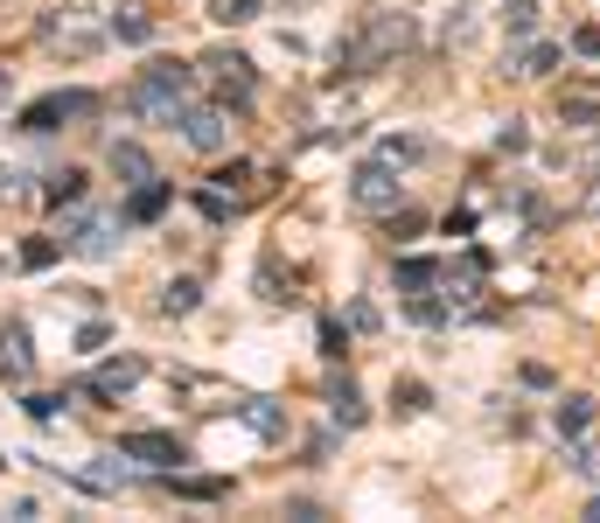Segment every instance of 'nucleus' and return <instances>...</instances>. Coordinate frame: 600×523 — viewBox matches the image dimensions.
I'll return each instance as SVG.
<instances>
[{
  "label": "nucleus",
  "instance_id": "9d476101",
  "mask_svg": "<svg viewBox=\"0 0 600 523\" xmlns=\"http://www.w3.org/2000/svg\"><path fill=\"white\" fill-rule=\"evenodd\" d=\"M140 377H147V363H140V357H112V363H99V370L84 377V398H126V391H134Z\"/></svg>",
  "mask_w": 600,
  "mask_h": 523
},
{
  "label": "nucleus",
  "instance_id": "c85d7f7f",
  "mask_svg": "<svg viewBox=\"0 0 600 523\" xmlns=\"http://www.w3.org/2000/svg\"><path fill=\"white\" fill-rule=\"evenodd\" d=\"M70 405V391H43V398H28V419H56Z\"/></svg>",
  "mask_w": 600,
  "mask_h": 523
},
{
  "label": "nucleus",
  "instance_id": "6e6552de",
  "mask_svg": "<svg viewBox=\"0 0 600 523\" xmlns=\"http://www.w3.org/2000/svg\"><path fill=\"white\" fill-rule=\"evenodd\" d=\"M203 70H210V78H217V91H223V105H245L252 98V56H238V49H210V56H203Z\"/></svg>",
  "mask_w": 600,
  "mask_h": 523
},
{
  "label": "nucleus",
  "instance_id": "f257e3e1",
  "mask_svg": "<svg viewBox=\"0 0 600 523\" xmlns=\"http://www.w3.org/2000/svg\"><path fill=\"white\" fill-rule=\"evenodd\" d=\"M126 105L147 126H182V112L196 105V70L189 63H147L134 78V91H126Z\"/></svg>",
  "mask_w": 600,
  "mask_h": 523
},
{
  "label": "nucleus",
  "instance_id": "f03ea898",
  "mask_svg": "<svg viewBox=\"0 0 600 523\" xmlns=\"http://www.w3.org/2000/svg\"><path fill=\"white\" fill-rule=\"evenodd\" d=\"M405 43H412V14H399V8H370L364 22L343 35L335 63H343V70H378V63H391Z\"/></svg>",
  "mask_w": 600,
  "mask_h": 523
},
{
  "label": "nucleus",
  "instance_id": "ddd939ff",
  "mask_svg": "<svg viewBox=\"0 0 600 523\" xmlns=\"http://www.w3.org/2000/svg\"><path fill=\"white\" fill-rule=\"evenodd\" d=\"M328 419L343 426V433H356V426L370 419V405H364V391H356L349 370H343V377H328Z\"/></svg>",
  "mask_w": 600,
  "mask_h": 523
},
{
  "label": "nucleus",
  "instance_id": "423d86ee",
  "mask_svg": "<svg viewBox=\"0 0 600 523\" xmlns=\"http://www.w3.org/2000/svg\"><path fill=\"white\" fill-rule=\"evenodd\" d=\"M91 112H99V98H91V91H49V98H35L28 112H22V133H56V126L64 119H91Z\"/></svg>",
  "mask_w": 600,
  "mask_h": 523
},
{
  "label": "nucleus",
  "instance_id": "5701e85b",
  "mask_svg": "<svg viewBox=\"0 0 600 523\" xmlns=\"http://www.w3.org/2000/svg\"><path fill=\"white\" fill-rule=\"evenodd\" d=\"M49 202H84V167H64V175H49Z\"/></svg>",
  "mask_w": 600,
  "mask_h": 523
},
{
  "label": "nucleus",
  "instance_id": "4be33fe9",
  "mask_svg": "<svg viewBox=\"0 0 600 523\" xmlns=\"http://www.w3.org/2000/svg\"><path fill=\"white\" fill-rule=\"evenodd\" d=\"M196 301H203V287H196V279H168L161 314H196Z\"/></svg>",
  "mask_w": 600,
  "mask_h": 523
},
{
  "label": "nucleus",
  "instance_id": "412c9836",
  "mask_svg": "<svg viewBox=\"0 0 600 523\" xmlns=\"http://www.w3.org/2000/svg\"><path fill=\"white\" fill-rule=\"evenodd\" d=\"M168 489L189 496V502H217V496H223V481H217V475H168Z\"/></svg>",
  "mask_w": 600,
  "mask_h": 523
},
{
  "label": "nucleus",
  "instance_id": "2eb2a0df",
  "mask_svg": "<svg viewBox=\"0 0 600 523\" xmlns=\"http://www.w3.org/2000/svg\"><path fill=\"white\" fill-rule=\"evenodd\" d=\"M112 175H119V189H140V182H154V161H147V147L134 140H112Z\"/></svg>",
  "mask_w": 600,
  "mask_h": 523
},
{
  "label": "nucleus",
  "instance_id": "0eeeda50",
  "mask_svg": "<svg viewBox=\"0 0 600 523\" xmlns=\"http://www.w3.org/2000/svg\"><path fill=\"white\" fill-rule=\"evenodd\" d=\"M182 140H189L196 154H223V147H231V105H189L182 112Z\"/></svg>",
  "mask_w": 600,
  "mask_h": 523
},
{
  "label": "nucleus",
  "instance_id": "20e7f679",
  "mask_svg": "<svg viewBox=\"0 0 600 523\" xmlns=\"http://www.w3.org/2000/svg\"><path fill=\"white\" fill-rule=\"evenodd\" d=\"M434 287H440V266H434V258H399V293H405L412 322H426V328L447 322V301H440Z\"/></svg>",
  "mask_w": 600,
  "mask_h": 523
},
{
  "label": "nucleus",
  "instance_id": "f3484780",
  "mask_svg": "<svg viewBox=\"0 0 600 523\" xmlns=\"http://www.w3.org/2000/svg\"><path fill=\"white\" fill-rule=\"evenodd\" d=\"M552 426H558V440H579L593 426V398H587V391H566V398L552 405Z\"/></svg>",
  "mask_w": 600,
  "mask_h": 523
},
{
  "label": "nucleus",
  "instance_id": "aec40b11",
  "mask_svg": "<svg viewBox=\"0 0 600 523\" xmlns=\"http://www.w3.org/2000/svg\"><path fill=\"white\" fill-rule=\"evenodd\" d=\"M168 210V182L154 175V182H140V189H134V202H126V223H154Z\"/></svg>",
  "mask_w": 600,
  "mask_h": 523
},
{
  "label": "nucleus",
  "instance_id": "39448f33",
  "mask_svg": "<svg viewBox=\"0 0 600 523\" xmlns=\"http://www.w3.org/2000/svg\"><path fill=\"white\" fill-rule=\"evenodd\" d=\"M349 202H356V210H364V217H391V210H399V167H391V161H364V167H356V175H349Z\"/></svg>",
  "mask_w": 600,
  "mask_h": 523
},
{
  "label": "nucleus",
  "instance_id": "4468645a",
  "mask_svg": "<svg viewBox=\"0 0 600 523\" xmlns=\"http://www.w3.org/2000/svg\"><path fill=\"white\" fill-rule=\"evenodd\" d=\"M28 370H35L28 328H22V322H8V328H0V377H8V384H28Z\"/></svg>",
  "mask_w": 600,
  "mask_h": 523
},
{
  "label": "nucleus",
  "instance_id": "7ed1b4c3",
  "mask_svg": "<svg viewBox=\"0 0 600 523\" xmlns=\"http://www.w3.org/2000/svg\"><path fill=\"white\" fill-rule=\"evenodd\" d=\"M119 237H126V210H78L64 223V252H78V258H112Z\"/></svg>",
  "mask_w": 600,
  "mask_h": 523
},
{
  "label": "nucleus",
  "instance_id": "a211bd4d",
  "mask_svg": "<svg viewBox=\"0 0 600 523\" xmlns=\"http://www.w3.org/2000/svg\"><path fill=\"white\" fill-rule=\"evenodd\" d=\"M558 126L593 133V126H600V98H593V91H558Z\"/></svg>",
  "mask_w": 600,
  "mask_h": 523
},
{
  "label": "nucleus",
  "instance_id": "2f4dec72",
  "mask_svg": "<svg viewBox=\"0 0 600 523\" xmlns=\"http://www.w3.org/2000/svg\"><path fill=\"white\" fill-rule=\"evenodd\" d=\"M496 147H503V154H523V147H531V133H523V126L510 119V126H503V133H496Z\"/></svg>",
  "mask_w": 600,
  "mask_h": 523
},
{
  "label": "nucleus",
  "instance_id": "dca6fc26",
  "mask_svg": "<svg viewBox=\"0 0 600 523\" xmlns=\"http://www.w3.org/2000/svg\"><path fill=\"white\" fill-rule=\"evenodd\" d=\"M238 419H245L258 440H279V433H287V405H273V398H238Z\"/></svg>",
  "mask_w": 600,
  "mask_h": 523
},
{
  "label": "nucleus",
  "instance_id": "f704fd0d",
  "mask_svg": "<svg viewBox=\"0 0 600 523\" xmlns=\"http://www.w3.org/2000/svg\"><path fill=\"white\" fill-rule=\"evenodd\" d=\"M0 189H8V182H0Z\"/></svg>",
  "mask_w": 600,
  "mask_h": 523
},
{
  "label": "nucleus",
  "instance_id": "cd10ccee",
  "mask_svg": "<svg viewBox=\"0 0 600 523\" xmlns=\"http://www.w3.org/2000/svg\"><path fill=\"white\" fill-rule=\"evenodd\" d=\"M391 405H399L405 419H412V412H426V384H412V377H405L399 391H391Z\"/></svg>",
  "mask_w": 600,
  "mask_h": 523
},
{
  "label": "nucleus",
  "instance_id": "7c9ffc66",
  "mask_svg": "<svg viewBox=\"0 0 600 523\" xmlns=\"http://www.w3.org/2000/svg\"><path fill=\"white\" fill-rule=\"evenodd\" d=\"M343 349H349V335L335 328V322H322V357H328V363H343Z\"/></svg>",
  "mask_w": 600,
  "mask_h": 523
},
{
  "label": "nucleus",
  "instance_id": "a878e982",
  "mask_svg": "<svg viewBox=\"0 0 600 523\" xmlns=\"http://www.w3.org/2000/svg\"><path fill=\"white\" fill-rule=\"evenodd\" d=\"M252 14H258V0H217V8H210V22L238 28V22H252Z\"/></svg>",
  "mask_w": 600,
  "mask_h": 523
},
{
  "label": "nucleus",
  "instance_id": "473e14b6",
  "mask_svg": "<svg viewBox=\"0 0 600 523\" xmlns=\"http://www.w3.org/2000/svg\"><path fill=\"white\" fill-rule=\"evenodd\" d=\"M573 56H600V28H593V22L573 28Z\"/></svg>",
  "mask_w": 600,
  "mask_h": 523
},
{
  "label": "nucleus",
  "instance_id": "f8f14e48",
  "mask_svg": "<svg viewBox=\"0 0 600 523\" xmlns=\"http://www.w3.org/2000/svg\"><path fill=\"white\" fill-rule=\"evenodd\" d=\"M482 279H489V266H482V252H468L461 266H440V287H447V307H468L482 293Z\"/></svg>",
  "mask_w": 600,
  "mask_h": 523
},
{
  "label": "nucleus",
  "instance_id": "1a4fd4ad",
  "mask_svg": "<svg viewBox=\"0 0 600 523\" xmlns=\"http://www.w3.org/2000/svg\"><path fill=\"white\" fill-rule=\"evenodd\" d=\"M119 461H147V468H182V440L175 433H119Z\"/></svg>",
  "mask_w": 600,
  "mask_h": 523
},
{
  "label": "nucleus",
  "instance_id": "b1692460",
  "mask_svg": "<svg viewBox=\"0 0 600 523\" xmlns=\"http://www.w3.org/2000/svg\"><path fill=\"white\" fill-rule=\"evenodd\" d=\"M538 28V0H510V43H531Z\"/></svg>",
  "mask_w": 600,
  "mask_h": 523
},
{
  "label": "nucleus",
  "instance_id": "6ab92c4d",
  "mask_svg": "<svg viewBox=\"0 0 600 523\" xmlns=\"http://www.w3.org/2000/svg\"><path fill=\"white\" fill-rule=\"evenodd\" d=\"M510 70H517V78H552V70H558V43H523L510 56Z\"/></svg>",
  "mask_w": 600,
  "mask_h": 523
},
{
  "label": "nucleus",
  "instance_id": "393cba45",
  "mask_svg": "<svg viewBox=\"0 0 600 523\" xmlns=\"http://www.w3.org/2000/svg\"><path fill=\"white\" fill-rule=\"evenodd\" d=\"M419 154H426V140H384L378 147V161H391V167H412Z\"/></svg>",
  "mask_w": 600,
  "mask_h": 523
},
{
  "label": "nucleus",
  "instance_id": "bb28decb",
  "mask_svg": "<svg viewBox=\"0 0 600 523\" xmlns=\"http://www.w3.org/2000/svg\"><path fill=\"white\" fill-rule=\"evenodd\" d=\"M112 35H119V43H154V22H147V14H119Z\"/></svg>",
  "mask_w": 600,
  "mask_h": 523
},
{
  "label": "nucleus",
  "instance_id": "72a5a7b5",
  "mask_svg": "<svg viewBox=\"0 0 600 523\" xmlns=\"http://www.w3.org/2000/svg\"><path fill=\"white\" fill-rule=\"evenodd\" d=\"M587 523H600V496H593V502H587Z\"/></svg>",
  "mask_w": 600,
  "mask_h": 523
},
{
  "label": "nucleus",
  "instance_id": "c756f323",
  "mask_svg": "<svg viewBox=\"0 0 600 523\" xmlns=\"http://www.w3.org/2000/svg\"><path fill=\"white\" fill-rule=\"evenodd\" d=\"M49 258H56V245H49V237H28V245H22V266H35V272H43Z\"/></svg>",
  "mask_w": 600,
  "mask_h": 523
},
{
  "label": "nucleus",
  "instance_id": "9b49d317",
  "mask_svg": "<svg viewBox=\"0 0 600 523\" xmlns=\"http://www.w3.org/2000/svg\"><path fill=\"white\" fill-rule=\"evenodd\" d=\"M99 43H105L99 28H78L70 14H43V49H64V56H78V63H84Z\"/></svg>",
  "mask_w": 600,
  "mask_h": 523
}]
</instances>
